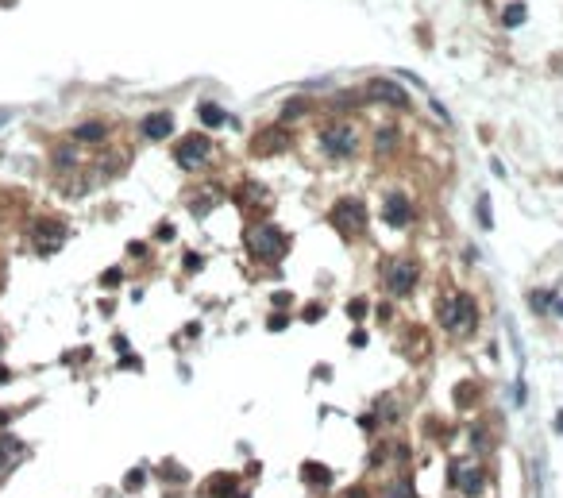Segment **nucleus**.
Here are the masks:
<instances>
[{
    "label": "nucleus",
    "instance_id": "f03ea898",
    "mask_svg": "<svg viewBox=\"0 0 563 498\" xmlns=\"http://www.w3.org/2000/svg\"><path fill=\"white\" fill-rule=\"evenodd\" d=\"M247 248L255 259H263V263H282L285 251H290V240H285V232L278 224H255L247 232Z\"/></svg>",
    "mask_w": 563,
    "mask_h": 498
},
{
    "label": "nucleus",
    "instance_id": "7ed1b4c3",
    "mask_svg": "<svg viewBox=\"0 0 563 498\" xmlns=\"http://www.w3.org/2000/svg\"><path fill=\"white\" fill-rule=\"evenodd\" d=\"M447 483H452V491L459 498H475L483 491V463L478 460H452V468H447Z\"/></svg>",
    "mask_w": 563,
    "mask_h": 498
},
{
    "label": "nucleus",
    "instance_id": "0eeeda50",
    "mask_svg": "<svg viewBox=\"0 0 563 498\" xmlns=\"http://www.w3.org/2000/svg\"><path fill=\"white\" fill-rule=\"evenodd\" d=\"M355 128L352 124H332L321 132V147L332 154V159H347V154H355Z\"/></svg>",
    "mask_w": 563,
    "mask_h": 498
},
{
    "label": "nucleus",
    "instance_id": "a878e982",
    "mask_svg": "<svg viewBox=\"0 0 563 498\" xmlns=\"http://www.w3.org/2000/svg\"><path fill=\"white\" fill-rule=\"evenodd\" d=\"M120 279H124V274H120V271H104V279H101V282H104V286H116Z\"/></svg>",
    "mask_w": 563,
    "mask_h": 498
},
{
    "label": "nucleus",
    "instance_id": "9d476101",
    "mask_svg": "<svg viewBox=\"0 0 563 498\" xmlns=\"http://www.w3.org/2000/svg\"><path fill=\"white\" fill-rule=\"evenodd\" d=\"M27 456V448H23V440H16L12 432H0V471H12L16 463Z\"/></svg>",
    "mask_w": 563,
    "mask_h": 498
},
{
    "label": "nucleus",
    "instance_id": "ddd939ff",
    "mask_svg": "<svg viewBox=\"0 0 563 498\" xmlns=\"http://www.w3.org/2000/svg\"><path fill=\"white\" fill-rule=\"evenodd\" d=\"M301 479H305L309 487H316V491H324V487L332 483V471L324 468V463H316V460H309V463H301Z\"/></svg>",
    "mask_w": 563,
    "mask_h": 498
},
{
    "label": "nucleus",
    "instance_id": "5701e85b",
    "mask_svg": "<svg viewBox=\"0 0 563 498\" xmlns=\"http://www.w3.org/2000/svg\"><path fill=\"white\" fill-rule=\"evenodd\" d=\"M386 498H417V494H413V483H397Z\"/></svg>",
    "mask_w": 563,
    "mask_h": 498
},
{
    "label": "nucleus",
    "instance_id": "412c9836",
    "mask_svg": "<svg viewBox=\"0 0 563 498\" xmlns=\"http://www.w3.org/2000/svg\"><path fill=\"white\" fill-rule=\"evenodd\" d=\"M363 313H366V301H363V298L347 301V317H355V321H363Z\"/></svg>",
    "mask_w": 563,
    "mask_h": 498
},
{
    "label": "nucleus",
    "instance_id": "b1692460",
    "mask_svg": "<svg viewBox=\"0 0 563 498\" xmlns=\"http://www.w3.org/2000/svg\"><path fill=\"white\" fill-rule=\"evenodd\" d=\"M285 321H290L285 313H274L271 321H266V329H271V332H278V329H285Z\"/></svg>",
    "mask_w": 563,
    "mask_h": 498
},
{
    "label": "nucleus",
    "instance_id": "2eb2a0df",
    "mask_svg": "<svg viewBox=\"0 0 563 498\" xmlns=\"http://www.w3.org/2000/svg\"><path fill=\"white\" fill-rule=\"evenodd\" d=\"M104 135H109V124H101V120H89V124L73 128V140L78 143H101Z\"/></svg>",
    "mask_w": 563,
    "mask_h": 498
},
{
    "label": "nucleus",
    "instance_id": "aec40b11",
    "mask_svg": "<svg viewBox=\"0 0 563 498\" xmlns=\"http://www.w3.org/2000/svg\"><path fill=\"white\" fill-rule=\"evenodd\" d=\"M471 394H478V390L471 387V382H463V387H455V402H459L463 410H467V406H475V402H471Z\"/></svg>",
    "mask_w": 563,
    "mask_h": 498
},
{
    "label": "nucleus",
    "instance_id": "c85d7f7f",
    "mask_svg": "<svg viewBox=\"0 0 563 498\" xmlns=\"http://www.w3.org/2000/svg\"><path fill=\"white\" fill-rule=\"evenodd\" d=\"M0 382H8V371H4V367H0Z\"/></svg>",
    "mask_w": 563,
    "mask_h": 498
},
{
    "label": "nucleus",
    "instance_id": "cd10ccee",
    "mask_svg": "<svg viewBox=\"0 0 563 498\" xmlns=\"http://www.w3.org/2000/svg\"><path fill=\"white\" fill-rule=\"evenodd\" d=\"M8 116H12V112H8V109H0V128L8 124Z\"/></svg>",
    "mask_w": 563,
    "mask_h": 498
},
{
    "label": "nucleus",
    "instance_id": "393cba45",
    "mask_svg": "<svg viewBox=\"0 0 563 498\" xmlns=\"http://www.w3.org/2000/svg\"><path fill=\"white\" fill-rule=\"evenodd\" d=\"M505 23H509V28H517V23H525V12H521V8H517V4H513V12H509V16H505Z\"/></svg>",
    "mask_w": 563,
    "mask_h": 498
},
{
    "label": "nucleus",
    "instance_id": "4468645a",
    "mask_svg": "<svg viewBox=\"0 0 563 498\" xmlns=\"http://www.w3.org/2000/svg\"><path fill=\"white\" fill-rule=\"evenodd\" d=\"M205 494H209V498H235V475L216 471V475L205 483Z\"/></svg>",
    "mask_w": 563,
    "mask_h": 498
},
{
    "label": "nucleus",
    "instance_id": "6e6552de",
    "mask_svg": "<svg viewBox=\"0 0 563 498\" xmlns=\"http://www.w3.org/2000/svg\"><path fill=\"white\" fill-rule=\"evenodd\" d=\"M386 286H390L394 298L413 293V286H417V263H413V259H397V263L386 271Z\"/></svg>",
    "mask_w": 563,
    "mask_h": 498
},
{
    "label": "nucleus",
    "instance_id": "423d86ee",
    "mask_svg": "<svg viewBox=\"0 0 563 498\" xmlns=\"http://www.w3.org/2000/svg\"><path fill=\"white\" fill-rule=\"evenodd\" d=\"M209 154H212V143H209V135H205V132H193V135H185V140L174 147V159H178V166H185V170H197V166H205V162H209Z\"/></svg>",
    "mask_w": 563,
    "mask_h": 498
},
{
    "label": "nucleus",
    "instance_id": "9b49d317",
    "mask_svg": "<svg viewBox=\"0 0 563 498\" xmlns=\"http://www.w3.org/2000/svg\"><path fill=\"white\" fill-rule=\"evenodd\" d=\"M366 93L371 97H378V101H390V104H397V109H405V104H409V93H405L402 85H394V81H371V85H366Z\"/></svg>",
    "mask_w": 563,
    "mask_h": 498
},
{
    "label": "nucleus",
    "instance_id": "c756f323",
    "mask_svg": "<svg viewBox=\"0 0 563 498\" xmlns=\"http://www.w3.org/2000/svg\"><path fill=\"white\" fill-rule=\"evenodd\" d=\"M0 290H4V267H0Z\"/></svg>",
    "mask_w": 563,
    "mask_h": 498
},
{
    "label": "nucleus",
    "instance_id": "f257e3e1",
    "mask_svg": "<svg viewBox=\"0 0 563 498\" xmlns=\"http://www.w3.org/2000/svg\"><path fill=\"white\" fill-rule=\"evenodd\" d=\"M440 324H444L447 332H455V336L475 332V324H478L475 298H471V293H447V298L440 301Z\"/></svg>",
    "mask_w": 563,
    "mask_h": 498
},
{
    "label": "nucleus",
    "instance_id": "f8f14e48",
    "mask_svg": "<svg viewBox=\"0 0 563 498\" xmlns=\"http://www.w3.org/2000/svg\"><path fill=\"white\" fill-rule=\"evenodd\" d=\"M140 132L147 140H166V135L174 132V116H170V112H151V116H143Z\"/></svg>",
    "mask_w": 563,
    "mask_h": 498
},
{
    "label": "nucleus",
    "instance_id": "dca6fc26",
    "mask_svg": "<svg viewBox=\"0 0 563 498\" xmlns=\"http://www.w3.org/2000/svg\"><path fill=\"white\" fill-rule=\"evenodd\" d=\"M282 147H285V132H282V128H271L266 135H259V140L251 143V151H255V154H271V151H282Z\"/></svg>",
    "mask_w": 563,
    "mask_h": 498
},
{
    "label": "nucleus",
    "instance_id": "6ab92c4d",
    "mask_svg": "<svg viewBox=\"0 0 563 498\" xmlns=\"http://www.w3.org/2000/svg\"><path fill=\"white\" fill-rule=\"evenodd\" d=\"M478 224H483V228H494V217H490V198H486V193L478 198Z\"/></svg>",
    "mask_w": 563,
    "mask_h": 498
},
{
    "label": "nucleus",
    "instance_id": "a211bd4d",
    "mask_svg": "<svg viewBox=\"0 0 563 498\" xmlns=\"http://www.w3.org/2000/svg\"><path fill=\"white\" fill-rule=\"evenodd\" d=\"M201 120H205L209 128H220V124H224L228 116H224V112L216 109V104H201Z\"/></svg>",
    "mask_w": 563,
    "mask_h": 498
},
{
    "label": "nucleus",
    "instance_id": "39448f33",
    "mask_svg": "<svg viewBox=\"0 0 563 498\" xmlns=\"http://www.w3.org/2000/svg\"><path fill=\"white\" fill-rule=\"evenodd\" d=\"M66 243V224L54 217H43L31 224V248L39 251V255H54V251Z\"/></svg>",
    "mask_w": 563,
    "mask_h": 498
},
{
    "label": "nucleus",
    "instance_id": "f3484780",
    "mask_svg": "<svg viewBox=\"0 0 563 498\" xmlns=\"http://www.w3.org/2000/svg\"><path fill=\"white\" fill-rule=\"evenodd\" d=\"M394 143H397V132H394V128H378L374 147H378V151H394Z\"/></svg>",
    "mask_w": 563,
    "mask_h": 498
},
{
    "label": "nucleus",
    "instance_id": "bb28decb",
    "mask_svg": "<svg viewBox=\"0 0 563 498\" xmlns=\"http://www.w3.org/2000/svg\"><path fill=\"white\" fill-rule=\"evenodd\" d=\"M321 313H324L321 305H309V309H305V321H316V317H321Z\"/></svg>",
    "mask_w": 563,
    "mask_h": 498
},
{
    "label": "nucleus",
    "instance_id": "1a4fd4ad",
    "mask_svg": "<svg viewBox=\"0 0 563 498\" xmlns=\"http://www.w3.org/2000/svg\"><path fill=\"white\" fill-rule=\"evenodd\" d=\"M382 217H386V224L390 228H405L413 220V205H409V198L405 193H386V205H382Z\"/></svg>",
    "mask_w": 563,
    "mask_h": 498
},
{
    "label": "nucleus",
    "instance_id": "20e7f679",
    "mask_svg": "<svg viewBox=\"0 0 563 498\" xmlns=\"http://www.w3.org/2000/svg\"><path fill=\"white\" fill-rule=\"evenodd\" d=\"M328 217H332V224H336V232L347 236V240L363 236V228H366V209H363V201H352V198L336 201Z\"/></svg>",
    "mask_w": 563,
    "mask_h": 498
},
{
    "label": "nucleus",
    "instance_id": "4be33fe9",
    "mask_svg": "<svg viewBox=\"0 0 563 498\" xmlns=\"http://www.w3.org/2000/svg\"><path fill=\"white\" fill-rule=\"evenodd\" d=\"M162 479H174V483H182L185 471H182V468H174V463H162Z\"/></svg>",
    "mask_w": 563,
    "mask_h": 498
},
{
    "label": "nucleus",
    "instance_id": "7c9ffc66",
    "mask_svg": "<svg viewBox=\"0 0 563 498\" xmlns=\"http://www.w3.org/2000/svg\"><path fill=\"white\" fill-rule=\"evenodd\" d=\"M0 348H4V336H0Z\"/></svg>",
    "mask_w": 563,
    "mask_h": 498
}]
</instances>
